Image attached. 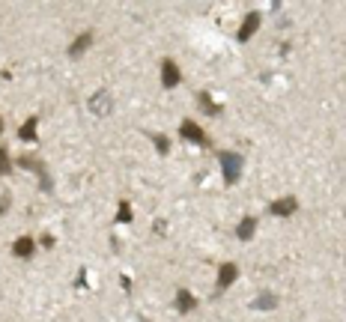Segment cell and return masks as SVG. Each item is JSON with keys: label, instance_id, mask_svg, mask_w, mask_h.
I'll return each mask as SVG.
<instances>
[{"label": "cell", "instance_id": "obj_5", "mask_svg": "<svg viewBox=\"0 0 346 322\" xmlns=\"http://www.w3.org/2000/svg\"><path fill=\"white\" fill-rule=\"evenodd\" d=\"M290 212H295V200L293 197H287V200H281V203L272 206V215H290Z\"/></svg>", "mask_w": 346, "mask_h": 322}, {"label": "cell", "instance_id": "obj_10", "mask_svg": "<svg viewBox=\"0 0 346 322\" xmlns=\"http://www.w3.org/2000/svg\"><path fill=\"white\" fill-rule=\"evenodd\" d=\"M251 233H254V218H245L242 227H239V239H248Z\"/></svg>", "mask_w": 346, "mask_h": 322}, {"label": "cell", "instance_id": "obj_2", "mask_svg": "<svg viewBox=\"0 0 346 322\" xmlns=\"http://www.w3.org/2000/svg\"><path fill=\"white\" fill-rule=\"evenodd\" d=\"M161 78H164V87L179 84V69H176L170 60H164V66H161Z\"/></svg>", "mask_w": 346, "mask_h": 322}, {"label": "cell", "instance_id": "obj_4", "mask_svg": "<svg viewBox=\"0 0 346 322\" xmlns=\"http://www.w3.org/2000/svg\"><path fill=\"white\" fill-rule=\"evenodd\" d=\"M182 134H185V137H188V140H200V143H203V140H206V137H203V131H200V128H197V125H194V123H188V120H185V123H182Z\"/></svg>", "mask_w": 346, "mask_h": 322}, {"label": "cell", "instance_id": "obj_3", "mask_svg": "<svg viewBox=\"0 0 346 322\" xmlns=\"http://www.w3.org/2000/svg\"><path fill=\"white\" fill-rule=\"evenodd\" d=\"M233 277H236V266H233V263H227V266L221 269V277H218V290L230 286V283H233Z\"/></svg>", "mask_w": 346, "mask_h": 322}, {"label": "cell", "instance_id": "obj_11", "mask_svg": "<svg viewBox=\"0 0 346 322\" xmlns=\"http://www.w3.org/2000/svg\"><path fill=\"white\" fill-rule=\"evenodd\" d=\"M9 170V158H6V149H0V173Z\"/></svg>", "mask_w": 346, "mask_h": 322}, {"label": "cell", "instance_id": "obj_8", "mask_svg": "<svg viewBox=\"0 0 346 322\" xmlns=\"http://www.w3.org/2000/svg\"><path fill=\"white\" fill-rule=\"evenodd\" d=\"M90 42H93V33H84V36H81V39H78V42H75V45H72V57H78V54H81V51H84V48H87Z\"/></svg>", "mask_w": 346, "mask_h": 322}, {"label": "cell", "instance_id": "obj_7", "mask_svg": "<svg viewBox=\"0 0 346 322\" xmlns=\"http://www.w3.org/2000/svg\"><path fill=\"white\" fill-rule=\"evenodd\" d=\"M33 254V239H18L15 242V257H30Z\"/></svg>", "mask_w": 346, "mask_h": 322}, {"label": "cell", "instance_id": "obj_9", "mask_svg": "<svg viewBox=\"0 0 346 322\" xmlns=\"http://www.w3.org/2000/svg\"><path fill=\"white\" fill-rule=\"evenodd\" d=\"M176 304H179V310H191V307H194V298H191L188 293H179V298H176Z\"/></svg>", "mask_w": 346, "mask_h": 322}, {"label": "cell", "instance_id": "obj_12", "mask_svg": "<svg viewBox=\"0 0 346 322\" xmlns=\"http://www.w3.org/2000/svg\"><path fill=\"white\" fill-rule=\"evenodd\" d=\"M33 125H36V123H33V120H30V123H27V125H24V131H21V137H33Z\"/></svg>", "mask_w": 346, "mask_h": 322}, {"label": "cell", "instance_id": "obj_6", "mask_svg": "<svg viewBox=\"0 0 346 322\" xmlns=\"http://www.w3.org/2000/svg\"><path fill=\"white\" fill-rule=\"evenodd\" d=\"M257 24H260V15H257V12H251V15H248V21L242 24V33H239V36H242V39H248V36L257 30Z\"/></svg>", "mask_w": 346, "mask_h": 322}, {"label": "cell", "instance_id": "obj_1", "mask_svg": "<svg viewBox=\"0 0 346 322\" xmlns=\"http://www.w3.org/2000/svg\"><path fill=\"white\" fill-rule=\"evenodd\" d=\"M218 161H221V167H224L227 182H236L239 167H242V155H236V152H218Z\"/></svg>", "mask_w": 346, "mask_h": 322}]
</instances>
